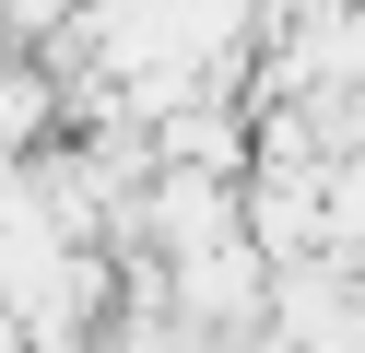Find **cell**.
Wrapping results in <instances>:
<instances>
[{"instance_id":"cell-1","label":"cell","mask_w":365,"mask_h":353,"mask_svg":"<svg viewBox=\"0 0 365 353\" xmlns=\"http://www.w3.org/2000/svg\"><path fill=\"white\" fill-rule=\"evenodd\" d=\"M153 295H165L189 329H212V342H259L271 259L247 247V235H212V247H189V259H153Z\"/></svg>"},{"instance_id":"cell-2","label":"cell","mask_w":365,"mask_h":353,"mask_svg":"<svg viewBox=\"0 0 365 353\" xmlns=\"http://www.w3.org/2000/svg\"><path fill=\"white\" fill-rule=\"evenodd\" d=\"M236 235L259 259L330 247V165H247V177H236Z\"/></svg>"}]
</instances>
